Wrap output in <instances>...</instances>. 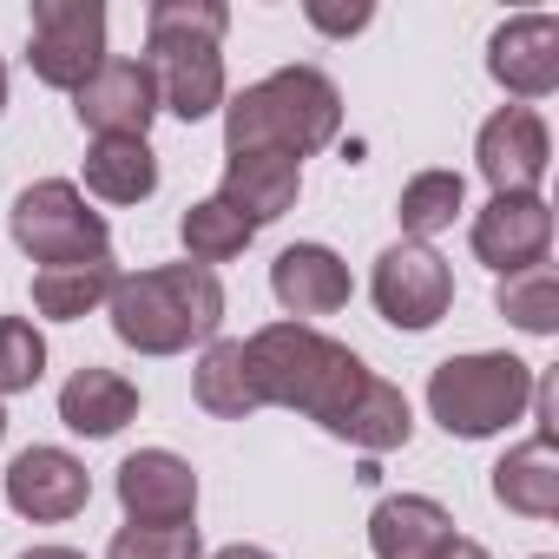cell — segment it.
<instances>
[{
  "label": "cell",
  "instance_id": "obj_26",
  "mask_svg": "<svg viewBox=\"0 0 559 559\" xmlns=\"http://www.w3.org/2000/svg\"><path fill=\"white\" fill-rule=\"evenodd\" d=\"M493 304H500V317H507L513 330H526V336H552V330H559V276H552V263H533V270L500 276Z\"/></svg>",
  "mask_w": 559,
  "mask_h": 559
},
{
  "label": "cell",
  "instance_id": "obj_7",
  "mask_svg": "<svg viewBox=\"0 0 559 559\" xmlns=\"http://www.w3.org/2000/svg\"><path fill=\"white\" fill-rule=\"evenodd\" d=\"M27 67L40 86L80 93L106 67V8L99 0H40L27 27Z\"/></svg>",
  "mask_w": 559,
  "mask_h": 559
},
{
  "label": "cell",
  "instance_id": "obj_8",
  "mask_svg": "<svg viewBox=\"0 0 559 559\" xmlns=\"http://www.w3.org/2000/svg\"><path fill=\"white\" fill-rule=\"evenodd\" d=\"M369 297L376 310L395 323V330H435L454 304V270L428 250V243H389L376 257V276H369Z\"/></svg>",
  "mask_w": 559,
  "mask_h": 559
},
{
  "label": "cell",
  "instance_id": "obj_17",
  "mask_svg": "<svg viewBox=\"0 0 559 559\" xmlns=\"http://www.w3.org/2000/svg\"><path fill=\"white\" fill-rule=\"evenodd\" d=\"M454 539V513L428 493H389L369 513V546L376 559H435Z\"/></svg>",
  "mask_w": 559,
  "mask_h": 559
},
{
  "label": "cell",
  "instance_id": "obj_28",
  "mask_svg": "<svg viewBox=\"0 0 559 559\" xmlns=\"http://www.w3.org/2000/svg\"><path fill=\"white\" fill-rule=\"evenodd\" d=\"M106 559H198V526H119Z\"/></svg>",
  "mask_w": 559,
  "mask_h": 559
},
{
  "label": "cell",
  "instance_id": "obj_29",
  "mask_svg": "<svg viewBox=\"0 0 559 559\" xmlns=\"http://www.w3.org/2000/svg\"><path fill=\"white\" fill-rule=\"evenodd\" d=\"M310 21H317L323 34H356V27H369V8H356V14H330V8H310Z\"/></svg>",
  "mask_w": 559,
  "mask_h": 559
},
{
  "label": "cell",
  "instance_id": "obj_13",
  "mask_svg": "<svg viewBox=\"0 0 559 559\" xmlns=\"http://www.w3.org/2000/svg\"><path fill=\"white\" fill-rule=\"evenodd\" d=\"M93 500V474L67 448H27L8 467V507L21 520H73Z\"/></svg>",
  "mask_w": 559,
  "mask_h": 559
},
{
  "label": "cell",
  "instance_id": "obj_11",
  "mask_svg": "<svg viewBox=\"0 0 559 559\" xmlns=\"http://www.w3.org/2000/svg\"><path fill=\"white\" fill-rule=\"evenodd\" d=\"M73 112L93 139H145V126L158 112V80L145 60H106L73 93Z\"/></svg>",
  "mask_w": 559,
  "mask_h": 559
},
{
  "label": "cell",
  "instance_id": "obj_10",
  "mask_svg": "<svg viewBox=\"0 0 559 559\" xmlns=\"http://www.w3.org/2000/svg\"><path fill=\"white\" fill-rule=\"evenodd\" d=\"M119 507L126 526H191L198 513V474L171 448H139L119 461Z\"/></svg>",
  "mask_w": 559,
  "mask_h": 559
},
{
  "label": "cell",
  "instance_id": "obj_20",
  "mask_svg": "<svg viewBox=\"0 0 559 559\" xmlns=\"http://www.w3.org/2000/svg\"><path fill=\"white\" fill-rule=\"evenodd\" d=\"M493 500L507 513H526V520H552L559 513V454H552V435H533V441L507 448V461L493 467Z\"/></svg>",
  "mask_w": 559,
  "mask_h": 559
},
{
  "label": "cell",
  "instance_id": "obj_2",
  "mask_svg": "<svg viewBox=\"0 0 559 559\" xmlns=\"http://www.w3.org/2000/svg\"><path fill=\"white\" fill-rule=\"evenodd\" d=\"M243 356H250V376H257V395L263 402L297 408L317 428H330L343 415V402L369 376V362L349 343H336V336H323L310 323H270V330H257L243 343Z\"/></svg>",
  "mask_w": 559,
  "mask_h": 559
},
{
  "label": "cell",
  "instance_id": "obj_32",
  "mask_svg": "<svg viewBox=\"0 0 559 559\" xmlns=\"http://www.w3.org/2000/svg\"><path fill=\"white\" fill-rule=\"evenodd\" d=\"M211 559H270L263 546H224V552H211Z\"/></svg>",
  "mask_w": 559,
  "mask_h": 559
},
{
  "label": "cell",
  "instance_id": "obj_3",
  "mask_svg": "<svg viewBox=\"0 0 559 559\" xmlns=\"http://www.w3.org/2000/svg\"><path fill=\"white\" fill-rule=\"evenodd\" d=\"M343 132V93L330 86V73L317 67H284L257 86H243L224 106V152H284V158H310Z\"/></svg>",
  "mask_w": 559,
  "mask_h": 559
},
{
  "label": "cell",
  "instance_id": "obj_25",
  "mask_svg": "<svg viewBox=\"0 0 559 559\" xmlns=\"http://www.w3.org/2000/svg\"><path fill=\"white\" fill-rule=\"evenodd\" d=\"M178 237H185V250H191V263H230V257H243V243L257 237V224L250 217H237L224 198H204V204H191L185 217H178Z\"/></svg>",
  "mask_w": 559,
  "mask_h": 559
},
{
  "label": "cell",
  "instance_id": "obj_24",
  "mask_svg": "<svg viewBox=\"0 0 559 559\" xmlns=\"http://www.w3.org/2000/svg\"><path fill=\"white\" fill-rule=\"evenodd\" d=\"M461 204H467V185H461V171H421V178H408V185H402V204H395V217H402L408 243H428L435 230H448V224L461 217Z\"/></svg>",
  "mask_w": 559,
  "mask_h": 559
},
{
  "label": "cell",
  "instance_id": "obj_23",
  "mask_svg": "<svg viewBox=\"0 0 559 559\" xmlns=\"http://www.w3.org/2000/svg\"><path fill=\"white\" fill-rule=\"evenodd\" d=\"M86 191L106 204H139L158 191V158L145 139H93L86 145Z\"/></svg>",
  "mask_w": 559,
  "mask_h": 559
},
{
  "label": "cell",
  "instance_id": "obj_31",
  "mask_svg": "<svg viewBox=\"0 0 559 559\" xmlns=\"http://www.w3.org/2000/svg\"><path fill=\"white\" fill-rule=\"evenodd\" d=\"M21 559H86V552H73V546H34V552H21Z\"/></svg>",
  "mask_w": 559,
  "mask_h": 559
},
{
  "label": "cell",
  "instance_id": "obj_18",
  "mask_svg": "<svg viewBox=\"0 0 559 559\" xmlns=\"http://www.w3.org/2000/svg\"><path fill=\"white\" fill-rule=\"evenodd\" d=\"M323 435H336V441H349V448H362V454H389V448H408L415 415H408V395H402L395 382L362 376V389L343 402V415H336Z\"/></svg>",
  "mask_w": 559,
  "mask_h": 559
},
{
  "label": "cell",
  "instance_id": "obj_12",
  "mask_svg": "<svg viewBox=\"0 0 559 559\" xmlns=\"http://www.w3.org/2000/svg\"><path fill=\"white\" fill-rule=\"evenodd\" d=\"M487 73L513 99H546L559 86V21L552 14H513L487 40Z\"/></svg>",
  "mask_w": 559,
  "mask_h": 559
},
{
  "label": "cell",
  "instance_id": "obj_30",
  "mask_svg": "<svg viewBox=\"0 0 559 559\" xmlns=\"http://www.w3.org/2000/svg\"><path fill=\"white\" fill-rule=\"evenodd\" d=\"M435 559H487V546H480V539H461V533H454V539H448V546H441Z\"/></svg>",
  "mask_w": 559,
  "mask_h": 559
},
{
  "label": "cell",
  "instance_id": "obj_15",
  "mask_svg": "<svg viewBox=\"0 0 559 559\" xmlns=\"http://www.w3.org/2000/svg\"><path fill=\"white\" fill-rule=\"evenodd\" d=\"M546 243H552L546 198H487V211L474 217V257L493 263L500 276L546 263Z\"/></svg>",
  "mask_w": 559,
  "mask_h": 559
},
{
  "label": "cell",
  "instance_id": "obj_9",
  "mask_svg": "<svg viewBox=\"0 0 559 559\" xmlns=\"http://www.w3.org/2000/svg\"><path fill=\"white\" fill-rule=\"evenodd\" d=\"M480 178L493 185V198H539L546 185V158H552V139H546V119L533 106H500L487 126H480Z\"/></svg>",
  "mask_w": 559,
  "mask_h": 559
},
{
  "label": "cell",
  "instance_id": "obj_22",
  "mask_svg": "<svg viewBox=\"0 0 559 559\" xmlns=\"http://www.w3.org/2000/svg\"><path fill=\"white\" fill-rule=\"evenodd\" d=\"M112 290H119L112 257L60 263V270H40V276H34V310L53 317V323H80V317H93L99 304H112Z\"/></svg>",
  "mask_w": 559,
  "mask_h": 559
},
{
  "label": "cell",
  "instance_id": "obj_34",
  "mask_svg": "<svg viewBox=\"0 0 559 559\" xmlns=\"http://www.w3.org/2000/svg\"><path fill=\"white\" fill-rule=\"evenodd\" d=\"M0 435H8V415H0Z\"/></svg>",
  "mask_w": 559,
  "mask_h": 559
},
{
  "label": "cell",
  "instance_id": "obj_27",
  "mask_svg": "<svg viewBox=\"0 0 559 559\" xmlns=\"http://www.w3.org/2000/svg\"><path fill=\"white\" fill-rule=\"evenodd\" d=\"M47 376V343L27 317H0V395H21Z\"/></svg>",
  "mask_w": 559,
  "mask_h": 559
},
{
  "label": "cell",
  "instance_id": "obj_14",
  "mask_svg": "<svg viewBox=\"0 0 559 559\" xmlns=\"http://www.w3.org/2000/svg\"><path fill=\"white\" fill-rule=\"evenodd\" d=\"M270 297L290 310V323L336 317L349 304V263L330 243H290L284 257L270 263Z\"/></svg>",
  "mask_w": 559,
  "mask_h": 559
},
{
  "label": "cell",
  "instance_id": "obj_19",
  "mask_svg": "<svg viewBox=\"0 0 559 559\" xmlns=\"http://www.w3.org/2000/svg\"><path fill=\"white\" fill-rule=\"evenodd\" d=\"M139 415V389L119 376V369H99V362H86V369H73L67 376V389H60V421L73 428V435H119L126 421Z\"/></svg>",
  "mask_w": 559,
  "mask_h": 559
},
{
  "label": "cell",
  "instance_id": "obj_5",
  "mask_svg": "<svg viewBox=\"0 0 559 559\" xmlns=\"http://www.w3.org/2000/svg\"><path fill=\"white\" fill-rule=\"evenodd\" d=\"M533 402V362L507 356V349H474V356H448L428 376V415L461 435V441H487L507 421H520Z\"/></svg>",
  "mask_w": 559,
  "mask_h": 559
},
{
  "label": "cell",
  "instance_id": "obj_1",
  "mask_svg": "<svg viewBox=\"0 0 559 559\" xmlns=\"http://www.w3.org/2000/svg\"><path fill=\"white\" fill-rule=\"evenodd\" d=\"M112 336L139 356H178L191 343H211L224 323V284L204 263H158L139 276H119L112 290Z\"/></svg>",
  "mask_w": 559,
  "mask_h": 559
},
{
  "label": "cell",
  "instance_id": "obj_21",
  "mask_svg": "<svg viewBox=\"0 0 559 559\" xmlns=\"http://www.w3.org/2000/svg\"><path fill=\"white\" fill-rule=\"evenodd\" d=\"M191 395H198V408H204V415H217V421H243V415H257V408H263V395H257V376H250L243 343L211 336V343H204V356H198Z\"/></svg>",
  "mask_w": 559,
  "mask_h": 559
},
{
  "label": "cell",
  "instance_id": "obj_16",
  "mask_svg": "<svg viewBox=\"0 0 559 559\" xmlns=\"http://www.w3.org/2000/svg\"><path fill=\"white\" fill-rule=\"evenodd\" d=\"M297 191H304V165L297 158H284V152H237L224 165V191L217 198L237 217H250V224H276L297 204Z\"/></svg>",
  "mask_w": 559,
  "mask_h": 559
},
{
  "label": "cell",
  "instance_id": "obj_33",
  "mask_svg": "<svg viewBox=\"0 0 559 559\" xmlns=\"http://www.w3.org/2000/svg\"><path fill=\"white\" fill-rule=\"evenodd\" d=\"M0 112H8V67H0Z\"/></svg>",
  "mask_w": 559,
  "mask_h": 559
},
{
  "label": "cell",
  "instance_id": "obj_4",
  "mask_svg": "<svg viewBox=\"0 0 559 559\" xmlns=\"http://www.w3.org/2000/svg\"><path fill=\"white\" fill-rule=\"evenodd\" d=\"M230 14L217 8V0H158V8L145 14V67L158 80V106L178 112L185 126L224 112V40Z\"/></svg>",
  "mask_w": 559,
  "mask_h": 559
},
{
  "label": "cell",
  "instance_id": "obj_6",
  "mask_svg": "<svg viewBox=\"0 0 559 559\" xmlns=\"http://www.w3.org/2000/svg\"><path fill=\"white\" fill-rule=\"evenodd\" d=\"M8 230H14V243H21L40 270L112 257L106 217L86 211L80 185H67V178H40V185H27V191L14 198V211H8Z\"/></svg>",
  "mask_w": 559,
  "mask_h": 559
}]
</instances>
